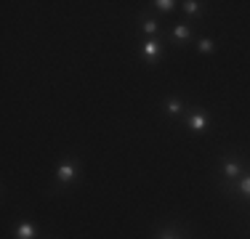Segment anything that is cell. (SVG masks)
<instances>
[{"label":"cell","instance_id":"cell-1","mask_svg":"<svg viewBox=\"0 0 250 239\" xmlns=\"http://www.w3.org/2000/svg\"><path fill=\"white\" fill-rule=\"evenodd\" d=\"M77 178H80V165L75 162V159H64V162L56 165V173H53V181H56V186H69V183H75Z\"/></svg>","mask_w":250,"mask_h":239},{"label":"cell","instance_id":"cell-2","mask_svg":"<svg viewBox=\"0 0 250 239\" xmlns=\"http://www.w3.org/2000/svg\"><path fill=\"white\" fill-rule=\"evenodd\" d=\"M163 51H165V45H163V40H160V38H146L144 43H141V48H139V56H141V61H144V64L154 67L157 59L163 56Z\"/></svg>","mask_w":250,"mask_h":239},{"label":"cell","instance_id":"cell-3","mask_svg":"<svg viewBox=\"0 0 250 239\" xmlns=\"http://www.w3.org/2000/svg\"><path fill=\"white\" fill-rule=\"evenodd\" d=\"M184 122H187V128L192 130V133H202V130H208V125H210V117H208L205 109H194L184 117Z\"/></svg>","mask_w":250,"mask_h":239},{"label":"cell","instance_id":"cell-4","mask_svg":"<svg viewBox=\"0 0 250 239\" xmlns=\"http://www.w3.org/2000/svg\"><path fill=\"white\" fill-rule=\"evenodd\" d=\"M221 176L226 178V181H234V178L242 176V165L237 162V159L224 157V159H221Z\"/></svg>","mask_w":250,"mask_h":239},{"label":"cell","instance_id":"cell-5","mask_svg":"<svg viewBox=\"0 0 250 239\" xmlns=\"http://www.w3.org/2000/svg\"><path fill=\"white\" fill-rule=\"evenodd\" d=\"M163 109H165V115H168V117H181L184 112H187V104H184L178 96H170V99L163 101Z\"/></svg>","mask_w":250,"mask_h":239},{"label":"cell","instance_id":"cell-6","mask_svg":"<svg viewBox=\"0 0 250 239\" xmlns=\"http://www.w3.org/2000/svg\"><path fill=\"white\" fill-rule=\"evenodd\" d=\"M14 239H38V226L29 220H19L14 226Z\"/></svg>","mask_w":250,"mask_h":239},{"label":"cell","instance_id":"cell-7","mask_svg":"<svg viewBox=\"0 0 250 239\" xmlns=\"http://www.w3.org/2000/svg\"><path fill=\"white\" fill-rule=\"evenodd\" d=\"M139 24H141V32H144L146 38H157V35H160V24L154 21L152 16L141 14V16H139Z\"/></svg>","mask_w":250,"mask_h":239},{"label":"cell","instance_id":"cell-8","mask_svg":"<svg viewBox=\"0 0 250 239\" xmlns=\"http://www.w3.org/2000/svg\"><path fill=\"white\" fill-rule=\"evenodd\" d=\"M170 35H173L176 43H189V40H192V27H189V24H176V27L170 29Z\"/></svg>","mask_w":250,"mask_h":239},{"label":"cell","instance_id":"cell-9","mask_svg":"<svg viewBox=\"0 0 250 239\" xmlns=\"http://www.w3.org/2000/svg\"><path fill=\"white\" fill-rule=\"evenodd\" d=\"M181 8H184L187 16H200L202 14V3H197V0H184Z\"/></svg>","mask_w":250,"mask_h":239},{"label":"cell","instance_id":"cell-10","mask_svg":"<svg viewBox=\"0 0 250 239\" xmlns=\"http://www.w3.org/2000/svg\"><path fill=\"white\" fill-rule=\"evenodd\" d=\"M237 191H240L245 199H250V173H242L240 181H237Z\"/></svg>","mask_w":250,"mask_h":239},{"label":"cell","instance_id":"cell-11","mask_svg":"<svg viewBox=\"0 0 250 239\" xmlns=\"http://www.w3.org/2000/svg\"><path fill=\"white\" fill-rule=\"evenodd\" d=\"M197 51L202 53V56H210V53L216 51V43H213L210 38H200L197 40Z\"/></svg>","mask_w":250,"mask_h":239},{"label":"cell","instance_id":"cell-12","mask_svg":"<svg viewBox=\"0 0 250 239\" xmlns=\"http://www.w3.org/2000/svg\"><path fill=\"white\" fill-rule=\"evenodd\" d=\"M152 5L160 11V14H170V11L176 8V3H173V0H154Z\"/></svg>","mask_w":250,"mask_h":239},{"label":"cell","instance_id":"cell-13","mask_svg":"<svg viewBox=\"0 0 250 239\" xmlns=\"http://www.w3.org/2000/svg\"><path fill=\"white\" fill-rule=\"evenodd\" d=\"M157 239H181V234H178L173 226H165V229L157 231Z\"/></svg>","mask_w":250,"mask_h":239}]
</instances>
